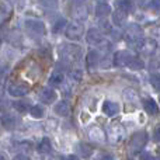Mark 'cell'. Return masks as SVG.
<instances>
[{"label":"cell","instance_id":"obj_42","mask_svg":"<svg viewBox=\"0 0 160 160\" xmlns=\"http://www.w3.org/2000/svg\"><path fill=\"white\" fill-rule=\"evenodd\" d=\"M0 133H2V132H0Z\"/></svg>","mask_w":160,"mask_h":160},{"label":"cell","instance_id":"obj_28","mask_svg":"<svg viewBox=\"0 0 160 160\" xmlns=\"http://www.w3.org/2000/svg\"><path fill=\"white\" fill-rule=\"evenodd\" d=\"M39 3H41V6H44V7L47 8H56L59 4V0H38Z\"/></svg>","mask_w":160,"mask_h":160},{"label":"cell","instance_id":"obj_31","mask_svg":"<svg viewBox=\"0 0 160 160\" xmlns=\"http://www.w3.org/2000/svg\"><path fill=\"white\" fill-rule=\"evenodd\" d=\"M124 97H125V100H127V101H129V102H133V101H136V100H138V94H136L135 91L132 90V88H129V90H125Z\"/></svg>","mask_w":160,"mask_h":160},{"label":"cell","instance_id":"obj_23","mask_svg":"<svg viewBox=\"0 0 160 160\" xmlns=\"http://www.w3.org/2000/svg\"><path fill=\"white\" fill-rule=\"evenodd\" d=\"M76 150H78V153L82 158H90L93 155V148L90 145L84 143V142H80V143L76 145Z\"/></svg>","mask_w":160,"mask_h":160},{"label":"cell","instance_id":"obj_10","mask_svg":"<svg viewBox=\"0 0 160 160\" xmlns=\"http://www.w3.org/2000/svg\"><path fill=\"white\" fill-rule=\"evenodd\" d=\"M72 14L75 17V20L78 21H84L88 16V8L86 6V0H78V2L73 4L72 8Z\"/></svg>","mask_w":160,"mask_h":160},{"label":"cell","instance_id":"obj_22","mask_svg":"<svg viewBox=\"0 0 160 160\" xmlns=\"http://www.w3.org/2000/svg\"><path fill=\"white\" fill-rule=\"evenodd\" d=\"M38 152L44 153V155H48V153L53 152V146H52V143H51L49 138H42L41 139V142L38 143Z\"/></svg>","mask_w":160,"mask_h":160},{"label":"cell","instance_id":"obj_1","mask_svg":"<svg viewBox=\"0 0 160 160\" xmlns=\"http://www.w3.org/2000/svg\"><path fill=\"white\" fill-rule=\"evenodd\" d=\"M59 56L65 65L76 63L82 59V48L75 44H63L59 48Z\"/></svg>","mask_w":160,"mask_h":160},{"label":"cell","instance_id":"obj_39","mask_svg":"<svg viewBox=\"0 0 160 160\" xmlns=\"http://www.w3.org/2000/svg\"><path fill=\"white\" fill-rule=\"evenodd\" d=\"M14 159H28V155H20V153H17L14 156Z\"/></svg>","mask_w":160,"mask_h":160},{"label":"cell","instance_id":"obj_20","mask_svg":"<svg viewBox=\"0 0 160 160\" xmlns=\"http://www.w3.org/2000/svg\"><path fill=\"white\" fill-rule=\"evenodd\" d=\"M115 6L117 8L125 11V13H132L135 8V2L133 0H115Z\"/></svg>","mask_w":160,"mask_h":160},{"label":"cell","instance_id":"obj_36","mask_svg":"<svg viewBox=\"0 0 160 160\" xmlns=\"http://www.w3.org/2000/svg\"><path fill=\"white\" fill-rule=\"evenodd\" d=\"M100 25H102V30H105L108 34H110V31L112 30V28H111V24L108 21H101L100 22Z\"/></svg>","mask_w":160,"mask_h":160},{"label":"cell","instance_id":"obj_41","mask_svg":"<svg viewBox=\"0 0 160 160\" xmlns=\"http://www.w3.org/2000/svg\"><path fill=\"white\" fill-rule=\"evenodd\" d=\"M0 159H4V156H2V155H0Z\"/></svg>","mask_w":160,"mask_h":160},{"label":"cell","instance_id":"obj_5","mask_svg":"<svg viewBox=\"0 0 160 160\" xmlns=\"http://www.w3.org/2000/svg\"><path fill=\"white\" fill-rule=\"evenodd\" d=\"M24 25H25V30L28 31V34H31L32 37H44L45 32H47L45 24L42 21H39V20L28 18L25 20Z\"/></svg>","mask_w":160,"mask_h":160},{"label":"cell","instance_id":"obj_8","mask_svg":"<svg viewBox=\"0 0 160 160\" xmlns=\"http://www.w3.org/2000/svg\"><path fill=\"white\" fill-rule=\"evenodd\" d=\"M104 34L98 30V28H90L86 34V41L91 47H98V45L104 44Z\"/></svg>","mask_w":160,"mask_h":160},{"label":"cell","instance_id":"obj_27","mask_svg":"<svg viewBox=\"0 0 160 160\" xmlns=\"http://www.w3.org/2000/svg\"><path fill=\"white\" fill-rule=\"evenodd\" d=\"M149 82L155 90L160 91V73H152L149 78Z\"/></svg>","mask_w":160,"mask_h":160},{"label":"cell","instance_id":"obj_2","mask_svg":"<svg viewBox=\"0 0 160 160\" xmlns=\"http://www.w3.org/2000/svg\"><path fill=\"white\" fill-rule=\"evenodd\" d=\"M125 38H127V42L129 45L138 48L145 38L143 28L136 22H129L127 25V30H125Z\"/></svg>","mask_w":160,"mask_h":160},{"label":"cell","instance_id":"obj_3","mask_svg":"<svg viewBox=\"0 0 160 160\" xmlns=\"http://www.w3.org/2000/svg\"><path fill=\"white\" fill-rule=\"evenodd\" d=\"M146 142H148V133L145 132V131H138V132H135L131 136L129 146H128L129 155L135 156V155H138V153H141L142 149L145 148V145H146Z\"/></svg>","mask_w":160,"mask_h":160},{"label":"cell","instance_id":"obj_32","mask_svg":"<svg viewBox=\"0 0 160 160\" xmlns=\"http://www.w3.org/2000/svg\"><path fill=\"white\" fill-rule=\"evenodd\" d=\"M63 27H66V20H65V18H59L58 21L53 24L52 31H53V32H59V31H61Z\"/></svg>","mask_w":160,"mask_h":160},{"label":"cell","instance_id":"obj_9","mask_svg":"<svg viewBox=\"0 0 160 160\" xmlns=\"http://www.w3.org/2000/svg\"><path fill=\"white\" fill-rule=\"evenodd\" d=\"M8 94L13 97H24L28 94L30 91V84L24 82H17V83H11L7 88Z\"/></svg>","mask_w":160,"mask_h":160},{"label":"cell","instance_id":"obj_11","mask_svg":"<svg viewBox=\"0 0 160 160\" xmlns=\"http://www.w3.org/2000/svg\"><path fill=\"white\" fill-rule=\"evenodd\" d=\"M38 97L39 100H41L44 104H53V102L56 101V98H58V94H56V91L53 90V88L51 87H45L42 88L41 91L38 93Z\"/></svg>","mask_w":160,"mask_h":160},{"label":"cell","instance_id":"obj_19","mask_svg":"<svg viewBox=\"0 0 160 160\" xmlns=\"http://www.w3.org/2000/svg\"><path fill=\"white\" fill-rule=\"evenodd\" d=\"M2 119V125L6 128V129H14L18 124V118H16L14 115L11 114H7V115H2L0 117Z\"/></svg>","mask_w":160,"mask_h":160},{"label":"cell","instance_id":"obj_30","mask_svg":"<svg viewBox=\"0 0 160 160\" xmlns=\"http://www.w3.org/2000/svg\"><path fill=\"white\" fill-rule=\"evenodd\" d=\"M69 78H70V80H73V82L79 83V82H82V79H83V72L80 69H75L70 72Z\"/></svg>","mask_w":160,"mask_h":160},{"label":"cell","instance_id":"obj_6","mask_svg":"<svg viewBox=\"0 0 160 160\" xmlns=\"http://www.w3.org/2000/svg\"><path fill=\"white\" fill-rule=\"evenodd\" d=\"M105 135H107L108 141H110L111 143L117 145V143H119V142L124 141V138H125V129H124V127H122V125L112 124V125H110V127H108L107 133H105Z\"/></svg>","mask_w":160,"mask_h":160},{"label":"cell","instance_id":"obj_12","mask_svg":"<svg viewBox=\"0 0 160 160\" xmlns=\"http://www.w3.org/2000/svg\"><path fill=\"white\" fill-rule=\"evenodd\" d=\"M156 48H158V44H156L155 39L152 38H143V41L141 42V45L138 47V49L141 51L143 55H153V53L156 52Z\"/></svg>","mask_w":160,"mask_h":160},{"label":"cell","instance_id":"obj_37","mask_svg":"<svg viewBox=\"0 0 160 160\" xmlns=\"http://www.w3.org/2000/svg\"><path fill=\"white\" fill-rule=\"evenodd\" d=\"M153 136H155V141L160 142V125L155 129V133H153Z\"/></svg>","mask_w":160,"mask_h":160},{"label":"cell","instance_id":"obj_4","mask_svg":"<svg viewBox=\"0 0 160 160\" xmlns=\"http://www.w3.org/2000/svg\"><path fill=\"white\" fill-rule=\"evenodd\" d=\"M83 34H84V27H83L82 21L75 20V21L66 24L65 35H66L69 39H72V41H78V39H80L83 37Z\"/></svg>","mask_w":160,"mask_h":160},{"label":"cell","instance_id":"obj_33","mask_svg":"<svg viewBox=\"0 0 160 160\" xmlns=\"http://www.w3.org/2000/svg\"><path fill=\"white\" fill-rule=\"evenodd\" d=\"M110 34H111V37H112L115 41H119V39L122 38V32H121V30H119V27H117L115 30L112 28V30L110 31Z\"/></svg>","mask_w":160,"mask_h":160},{"label":"cell","instance_id":"obj_15","mask_svg":"<svg viewBox=\"0 0 160 160\" xmlns=\"http://www.w3.org/2000/svg\"><path fill=\"white\" fill-rule=\"evenodd\" d=\"M142 105H143L145 111H146L149 115H158V114H159L158 102H156L153 98H150V97H146V98L142 100Z\"/></svg>","mask_w":160,"mask_h":160},{"label":"cell","instance_id":"obj_29","mask_svg":"<svg viewBox=\"0 0 160 160\" xmlns=\"http://www.w3.org/2000/svg\"><path fill=\"white\" fill-rule=\"evenodd\" d=\"M129 68H131V69H133V70H141V69H143V68H145V63L139 58H136V56H135V58H133V61L131 62Z\"/></svg>","mask_w":160,"mask_h":160},{"label":"cell","instance_id":"obj_16","mask_svg":"<svg viewBox=\"0 0 160 160\" xmlns=\"http://www.w3.org/2000/svg\"><path fill=\"white\" fill-rule=\"evenodd\" d=\"M100 63V53L97 51H91L86 56V65H87L88 70H94Z\"/></svg>","mask_w":160,"mask_h":160},{"label":"cell","instance_id":"obj_7","mask_svg":"<svg viewBox=\"0 0 160 160\" xmlns=\"http://www.w3.org/2000/svg\"><path fill=\"white\" fill-rule=\"evenodd\" d=\"M135 56L129 52V51H118V52L114 53V65L118 68H127L131 65V62L133 61Z\"/></svg>","mask_w":160,"mask_h":160},{"label":"cell","instance_id":"obj_18","mask_svg":"<svg viewBox=\"0 0 160 160\" xmlns=\"http://www.w3.org/2000/svg\"><path fill=\"white\" fill-rule=\"evenodd\" d=\"M63 82H65V76H63V73L59 72V70L52 72L49 79H48V83H49L51 87H62Z\"/></svg>","mask_w":160,"mask_h":160},{"label":"cell","instance_id":"obj_13","mask_svg":"<svg viewBox=\"0 0 160 160\" xmlns=\"http://www.w3.org/2000/svg\"><path fill=\"white\" fill-rule=\"evenodd\" d=\"M87 135H88V138H90L91 141L97 142V143H104L105 139H107V135H105V132L100 127H96V125H93V127L88 128Z\"/></svg>","mask_w":160,"mask_h":160},{"label":"cell","instance_id":"obj_25","mask_svg":"<svg viewBox=\"0 0 160 160\" xmlns=\"http://www.w3.org/2000/svg\"><path fill=\"white\" fill-rule=\"evenodd\" d=\"M28 111H30V115L32 117V118H37V119L42 118V117L45 115V108L42 107V105H39V104L30 107V110Z\"/></svg>","mask_w":160,"mask_h":160},{"label":"cell","instance_id":"obj_35","mask_svg":"<svg viewBox=\"0 0 160 160\" xmlns=\"http://www.w3.org/2000/svg\"><path fill=\"white\" fill-rule=\"evenodd\" d=\"M150 8L155 13H160V0H152L150 2Z\"/></svg>","mask_w":160,"mask_h":160},{"label":"cell","instance_id":"obj_38","mask_svg":"<svg viewBox=\"0 0 160 160\" xmlns=\"http://www.w3.org/2000/svg\"><path fill=\"white\" fill-rule=\"evenodd\" d=\"M153 156L152 155H149V153H146V152H141V159H152Z\"/></svg>","mask_w":160,"mask_h":160},{"label":"cell","instance_id":"obj_24","mask_svg":"<svg viewBox=\"0 0 160 160\" xmlns=\"http://www.w3.org/2000/svg\"><path fill=\"white\" fill-rule=\"evenodd\" d=\"M53 111H55V114H58V115H61V117H66V115H69V112H70V107L66 101H59V102H56V105L53 107Z\"/></svg>","mask_w":160,"mask_h":160},{"label":"cell","instance_id":"obj_34","mask_svg":"<svg viewBox=\"0 0 160 160\" xmlns=\"http://www.w3.org/2000/svg\"><path fill=\"white\" fill-rule=\"evenodd\" d=\"M18 152H30L31 150V143L28 142H22V143H18Z\"/></svg>","mask_w":160,"mask_h":160},{"label":"cell","instance_id":"obj_40","mask_svg":"<svg viewBox=\"0 0 160 160\" xmlns=\"http://www.w3.org/2000/svg\"><path fill=\"white\" fill-rule=\"evenodd\" d=\"M3 94H4L3 93V87L0 86V107H2V104H3Z\"/></svg>","mask_w":160,"mask_h":160},{"label":"cell","instance_id":"obj_26","mask_svg":"<svg viewBox=\"0 0 160 160\" xmlns=\"http://www.w3.org/2000/svg\"><path fill=\"white\" fill-rule=\"evenodd\" d=\"M13 107L16 108L18 112H27V111L30 110V102H27V101H14Z\"/></svg>","mask_w":160,"mask_h":160},{"label":"cell","instance_id":"obj_14","mask_svg":"<svg viewBox=\"0 0 160 160\" xmlns=\"http://www.w3.org/2000/svg\"><path fill=\"white\" fill-rule=\"evenodd\" d=\"M111 13H112V8H111V6L108 4V3L102 2V0L100 3H97L96 7H94V14H96V17H100V18L110 16Z\"/></svg>","mask_w":160,"mask_h":160},{"label":"cell","instance_id":"obj_17","mask_svg":"<svg viewBox=\"0 0 160 160\" xmlns=\"http://www.w3.org/2000/svg\"><path fill=\"white\" fill-rule=\"evenodd\" d=\"M102 112L107 117H115L117 114L119 112V105L117 104V102L107 100V101H104V104H102Z\"/></svg>","mask_w":160,"mask_h":160},{"label":"cell","instance_id":"obj_21","mask_svg":"<svg viewBox=\"0 0 160 160\" xmlns=\"http://www.w3.org/2000/svg\"><path fill=\"white\" fill-rule=\"evenodd\" d=\"M112 22L117 25V27H122L127 22V13L122 10H117L112 13Z\"/></svg>","mask_w":160,"mask_h":160}]
</instances>
